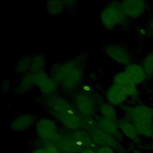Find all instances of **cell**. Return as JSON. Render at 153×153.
<instances>
[{
  "mask_svg": "<svg viewBox=\"0 0 153 153\" xmlns=\"http://www.w3.org/2000/svg\"><path fill=\"white\" fill-rule=\"evenodd\" d=\"M101 116L114 121H117V114L114 106L109 103H102L99 106Z\"/></svg>",
  "mask_w": 153,
  "mask_h": 153,
  "instance_id": "7402d4cb",
  "label": "cell"
},
{
  "mask_svg": "<svg viewBox=\"0 0 153 153\" xmlns=\"http://www.w3.org/2000/svg\"><path fill=\"white\" fill-rule=\"evenodd\" d=\"M45 8L48 14L55 16L61 14L66 7L63 1L50 0L47 2Z\"/></svg>",
  "mask_w": 153,
  "mask_h": 153,
  "instance_id": "44dd1931",
  "label": "cell"
},
{
  "mask_svg": "<svg viewBox=\"0 0 153 153\" xmlns=\"http://www.w3.org/2000/svg\"><path fill=\"white\" fill-rule=\"evenodd\" d=\"M126 118L133 124H153V108L143 105L123 106Z\"/></svg>",
  "mask_w": 153,
  "mask_h": 153,
  "instance_id": "277c9868",
  "label": "cell"
},
{
  "mask_svg": "<svg viewBox=\"0 0 153 153\" xmlns=\"http://www.w3.org/2000/svg\"><path fill=\"white\" fill-rule=\"evenodd\" d=\"M45 149L47 153H60V149L58 148L57 145L52 143L48 145Z\"/></svg>",
  "mask_w": 153,
  "mask_h": 153,
  "instance_id": "4316f807",
  "label": "cell"
},
{
  "mask_svg": "<svg viewBox=\"0 0 153 153\" xmlns=\"http://www.w3.org/2000/svg\"><path fill=\"white\" fill-rule=\"evenodd\" d=\"M151 148H152V149L153 150V143H152V145H151Z\"/></svg>",
  "mask_w": 153,
  "mask_h": 153,
  "instance_id": "d6a6232c",
  "label": "cell"
},
{
  "mask_svg": "<svg viewBox=\"0 0 153 153\" xmlns=\"http://www.w3.org/2000/svg\"><path fill=\"white\" fill-rule=\"evenodd\" d=\"M99 128L110 134L118 140H122V133L120 131L116 121L106 118L102 116H97L95 119Z\"/></svg>",
  "mask_w": 153,
  "mask_h": 153,
  "instance_id": "5bb4252c",
  "label": "cell"
},
{
  "mask_svg": "<svg viewBox=\"0 0 153 153\" xmlns=\"http://www.w3.org/2000/svg\"><path fill=\"white\" fill-rule=\"evenodd\" d=\"M100 21L106 30H112L117 26L127 25L128 18L122 10L121 2L113 1L106 4L100 11Z\"/></svg>",
  "mask_w": 153,
  "mask_h": 153,
  "instance_id": "3957f363",
  "label": "cell"
},
{
  "mask_svg": "<svg viewBox=\"0 0 153 153\" xmlns=\"http://www.w3.org/2000/svg\"><path fill=\"white\" fill-rule=\"evenodd\" d=\"M121 6L126 16L131 19L141 17L146 8V2L142 0H124L121 1Z\"/></svg>",
  "mask_w": 153,
  "mask_h": 153,
  "instance_id": "30bf717a",
  "label": "cell"
},
{
  "mask_svg": "<svg viewBox=\"0 0 153 153\" xmlns=\"http://www.w3.org/2000/svg\"><path fill=\"white\" fill-rule=\"evenodd\" d=\"M10 87V81L8 79H4L1 84V92L2 93H7Z\"/></svg>",
  "mask_w": 153,
  "mask_h": 153,
  "instance_id": "484cf974",
  "label": "cell"
},
{
  "mask_svg": "<svg viewBox=\"0 0 153 153\" xmlns=\"http://www.w3.org/2000/svg\"><path fill=\"white\" fill-rule=\"evenodd\" d=\"M36 118L31 113H24L13 119L10 124V128L14 131L20 132L29 129L35 123Z\"/></svg>",
  "mask_w": 153,
  "mask_h": 153,
  "instance_id": "4fadbf2b",
  "label": "cell"
},
{
  "mask_svg": "<svg viewBox=\"0 0 153 153\" xmlns=\"http://www.w3.org/2000/svg\"><path fill=\"white\" fill-rule=\"evenodd\" d=\"M34 78L35 86L42 95L50 96L55 94L59 85L51 75L42 71L34 74Z\"/></svg>",
  "mask_w": 153,
  "mask_h": 153,
  "instance_id": "ba28073f",
  "label": "cell"
},
{
  "mask_svg": "<svg viewBox=\"0 0 153 153\" xmlns=\"http://www.w3.org/2000/svg\"><path fill=\"white\" fill-rule=\"evenodd\" d=\"M46 64L45 56L44 54L40 53L32 56L30 72L33 74L44 71Z\"/></svg>",
  "mask_w": 153,
  "mask_h": 153,
  "instance_id": "ffe728a7",
  "label": "cell"
},
{
  "mask_svg": "<svg viewBox=\"0 0 153 153\" xmlns=\"http://www.w3.org/2000/svg\"><path fill=\"white\" fill-rule=\"evenodd\" d=\"M31 58V56H25L20 59L16 65V72L23 75L29 72Z\"/></svg>",
  "mask_w": 153,
  "mask_h": 153,
  "instance_id": "603a6c76",
  "label": "cell"
},
{
  "mask_svg": "<svg viewBox=\"0 0 153 153\" xmlns=\"http://www.w3.org/2000/svg\"><path fill=\"white\" fill-rule=\"evenodd\" d=\"M65 7L69 8H72L75 7L76 4V1H63Z\"/></svg>",
  "mask_w": 153,
  "mask_h": 153,
  "instance_id": "f1b7e54d",
  "label": "cell"
},
{
  "mask_svg": "<svg viewBox=\"0 0 153 153\" xmlns=\"http://www.w3.org/2000/svg\"><path fill=\"white\" fill-rule=\"evenodd\" d=\"M104 51L110 59L121 65L126 66L132 63L131 54L126 48L120 45H107L104 48Z\"/></svg>",
  "mask_w": 153,
  "mask_h": 153,
  "instance_id": "9c48e42d",
  "label": "cell"
},
{
  "mask_svg": "<svg viewBox=\"0 0 153 153\" xmlns=\"http://www.w3.org/2000/svg\"><path fill=\"white\" fill-rule=\"evenodd\" d=\"M96 153H115L113 148L108 146H100Z\"/></svg>",
  "mask_w": 153,
  "mask_h": 153,
  "instance_id": "83f0119b",
  "label": "cell"
},
{
  "mask_svg": "<svg viewBox=\"0 0 153 153\" xmlns=\"http://www.w3.org/2000/svg\"><path fill=\"white\" fill-rule=\"evenodd\" d=\"M56 145L60 151L66 153H81L85 149L71 137L65 138L60 137Z\"/></svg>",
  "mask_w": 153,
  "mask_h": 153,
  "instance_id": "ac0fdd59",
  "label": "cell"
},
{
  "mask_svg": "<svg viewBox=\"0 0 153 153\" xmlns=\"http://www.w3.org/2000/svg\"><path fill=\"white\" fill-rule=\"evenodd\" d=\"M32 153H47L45 149L43 148H38L35 149Z\"/></svg>",
  "mask_w": 153,
  "mask_h": 153,
  "instance_id": "4dcf8cb0",
  "label": "cell"
},
{
  "mask_svg": "<svg viewBox=\"0 0 153 153\" xmlns=\"http://www.w3.org/2000/svg\"><path fill=\"white\" fill-rule=\"evenodd\" d=\"M81 153H96V152L92 149H85L84 151H82Z\"/></svg>",
  "mask_w": 153,
  "mask_h": 153,
  "instance_id": "1f68e13d",
  "label": "cell"
},
{
  "mask_svg": "<svg viewBox=\"0 0 153 153\" xmlns=\"http://www.w3.org/2000/svg\"><path fill=\"white\" fill-rule=\"evenodd\" d=\"M147 77L153 75V52L148 53L143 59L141 64Z\"/></svg>",
  "mask_w": 153,
  "mask_h": 153,
  "instance_id": "cb8c5ba5",
  "label": "cell"
},
{
  "mask_svg": "<svg viewBox=\"0 0 153 153\" xmlns=\"http://www.w3.org/2000/svg\"><path fill=\"white\" fill-rule=\"evenodd\" d=\"M124 71L130 79L136 85L142 84L147 78L142 65L138 63L132 62L128 64L125 66Z\"/></svg>",
  "mask_w": 153,
  "mask_h": 153,
  "instance_id": "9a60e30c",
  "label": "cell"
},
{
  "mask_svg": "<svg viewBox=\"0 0 153 153\" xmlns=\"http://www.w3.org/2000/svg\"><path fill=\"white\" fill-rule=\"evenodd\" d=\"M43 100L48 112L66 128L75 131L82 127L81 115L66 99L54 94L45 96Z\"/></svg>",
  "mask_w": 153,
  "mask_h": 153,
  "instance_id": "6da1fadb",
  "label": "cell"
},
{
  "mask_svg": "<svg viewBox=\"0 0 153 153\" xmlns=\"http://www.w3.org/2000/svg\"><path fill=\"white\" fill-rule=\"evenodd\" d=\"M133 124L139 135L150 138L153 140V124Z\"/></svg>",
  "mask_w": 153,
  "mask_h": 153,
  "instance_id": "d4e9b609",
  "label": "cell"
},
{
  "mask_svg": "<svg viewBox=\"0 0 153 153\" xmlns=\"http://www.w3.org/2000/svg\"><path fill=\"white\" fill-rule=\"evenodd\" d=\"M35 130L38 137L47 142L56 144L60 138L58 134V127L56 123L47 117L41 118L35 124Z\"/></svg>",
  "mask_w": 153,
  "mask_h": 153,
  "instance_id": "5b68a950",
  "label": "cell"
},
{
  "mask_svg": "<svg viewBox=\"0 0 153 153\" xmlns=\"http://www.w3.org/2000/svg\"><path fill=\"white\" fill-rule=\"evenodd\" d=\"M117 123L121 133L133 142L137 144L140 143L139 135L133 123L127 118L118 120Z\"/></svg>",
  "mask_w": 153,
  "mask_h": 153,
  "instance_id": "2e32d148",
  "label": "cell"
},
{
  "mask_svg": "<svg viewBox=\"0 0 153 153\" xmlns=\"http://www.w3.org/2000/svg\"><path fill=\"white\" fill-rule=\"evenodd\" d=\"M113 81L120 86L127 97H135L138 95V90L124 71H121L114 76Z\"/></svg>",
  "mask_w": 153,
  "mask_h": 153,
  "instance_id": "8fae6325",
  "label": "cell"
},
{
  "mask_svg": "<svg viewBox=\"0 0 153 153\" xmlns=\"http://www.w3.org/2000/svg\"><path fill=\"white\" fill-rule=\"evenodd\" d=\"M96 145L100 146H108L115 149L120 152L124 153V150L115 137L105 133L98 126L88 131Z\"/></svg>",
  "mask_w": 153,
  "mask_h": 153,
  "instance_id": "52a82bcc",
  "label": "cell"
},
{
  "mask_svg": "<svg viewBox=\"0 0 153 153\" xmlns=\"http://www.w3.org/2000/svg\"><path fill=\"white\" fill-rule=\"evenodd\" d=\"M74 105L80 115L91 117L96 109V99L85 91H77L73 97Z\"/></svg>",
  "mask_w": 153,
  "mask_h": 153,
  "instance_id": "8992f818",
  "label": "cell"
},
{
  "mask_svg": "<svg viewBox=\"0 0 153 153\" xmlns=\"http://www.w3.org/2000/svg\"><path fill=\"white\" fill-rule=\"evenodd\" d=\"M105 96L108 103L114 106L123 105L127 99V96L122 88L114 83L108 88Z\"/></svg>",
  "mask_w": 153,
  "mask_h": 153,
  "instance_id": "7c38bea8",
  "label": "cell"
},
{
  "mask_svg": "<svg viewBox=\"0 0 153 153\" xmlns=\"http://www.w3.org/2000/svg\"><path fill=\"white\" fill-rule=\"evenodd\" d=\"M59 86L66 91H74L81 84L84 76L82 62L73 59L54 64L51 75Z\"/></svg>",
  "mask_w": 153,
  "mask_h": 153,
  "instance_id": "7a4b0ae2",
  "label": "cell"
},
{
  "mask_svg": "<svg viewBox=\"0 0 153 153\" xmlns=\"http://www.w3.org/2000/svg\"><path fill=\"white\" fill-rule=\"evenodd\" d=\"M34 85V74L29 72L22 76L14 89V92L17 95H23L29 91Z\"/></svg>",
  "mask_w": 153,
  "mask_h": 153,
  "instance_id": "e0dca14e",
  "label": "cell"
},
{
  "mask_svg": "<svg viewBox=\"0 0 153 153\" xmlns=\"http://www.w3.org/2000/svg\"><path fill=\"white\" fill-rule=\"evenodd\" d=\"M71 137L84 148L92 149L96 146L90 134L84 130L79 129L73 131Z\"/></svg>",
  "mask_w": 153,
  "mask_h": 153,
  "instance_id": "d6986e66",
  "label": "cell"
},
{
  "mask_svg": "<svg viewBox=\"0 0 153 153\" xmlns=\"http://www.w3.org/2000/svg\"><path fill=\"white\" fill-rule=\"evenodd\" d=\"M148 32L153 35V17L150 20L148 25Z\"/></svg>",
  "mask_w": 153,
  "mask_h": 153,
  "instance_id": "f546056e",
  "label": "cell"
}]
</instances>
